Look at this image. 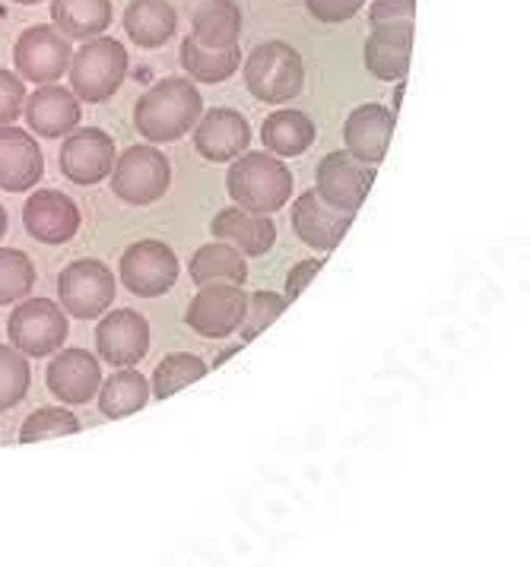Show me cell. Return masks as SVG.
<instances>
[{
    "label": "cell",
    "instance_id": "obj_1",
    "mask_svg": "<svg viewBox=\"0 0 530 567\" xmlns=\"http://www.w3.org/2000/svg\"><path fill=\"white\" fill-rule=\"evenodd\" d=\"M204 114V95L187 76H165L134 105V127L150 143H175L194 131Z\"/></svg>",
    "mask_w": 530,
    "mask_h": 567
},
{
    "label": "cell",
    "instance_id": "obj_2",
    "mask_svg": "<svg viewBox=\"0 0 530 567\" xmlns=\"http://www.w3.org/2000/svg\"><path fill=\"white\" fill-rule=\"evenodd\" d=\"M293 172L289 165L271 153H242L238 159H232L226 172V190L235 200L238 209L252 213V216H271L279 213L293 197Z\"/></svg>",
    "mask_w": 530,
    "mask_h": 567
},
{
    "label": "cell",
    "instance_id": "obj_3",
    "mask_svg": "<svg viewBox=\"0 0 530 567\" xmlns=\"http://www.w3.org/2000/svg\"><path fill=\"white\" fill-rule=\"evenodd\" d=\"M68 73L70 92L77 95V102L99 105L121 90L128 76V48L112 35H99L93 42H83L80 51H73Z\"/></svg>",
    "mask_w": 530,
    "mask_h": 567
},
{
    "label": "cell",
    "instance_id": "obj_4",
    "mask_svg": "<svg viewBox=\"0 0 530 567\" xmlns=\"http://www.w3.org/2000/svg\"><path fill=\"white\" fill-rule=\"evenodd\" d=\"M245 86L257 102L283 105L293 102L305 86V64L302 54L289 42H264L242 58Z\"/></svg>",
    "mask_w": 530,
    "mask_h": 567
},
{
    "label": "cell",
    "instance_id": "obj_5",
    "mask_svg": "<svg viewBox=\"0 0 530 567\" xmlns=\"http://www.w3.org/2000/svg\"><path fill=\"white\" fill-rule=\"evenodd\" d=\"M115 272L102 260H73L58 276V308L77 320H99L115 305Z\"/></svg>",
    "mask_w": 530,
    "mask_h": 567
},
{
    "label": "cell",
    "instance_id": "obj_6",
    "mask_svg": "<svg viewBox=\"0 0 530 567\" xmlns=\"http://www.w3.org/2000/svg\"><path fill=\"white\" fill-rule=\"evenodd\" d=\"M7 337L26 359H45L68 340V315L51 298H23L7 320Z\"/></svg>",
    "mask_w": 530,
    "mask_h": 567
},
{
    "label": "cell",
    "instance_id": "obj_7",
    "mask_svg": "<svg viewBox=\"0 0 530 567\" xmlns=\"http://www.w3.org/2000/svg\"><path fill=\"white\" fill-rule=\"evenodd\" d=\"M172 184V165L156 146H131L115 159L112 194L131 206H150L165 197Z\"/></svg>",
    "mask_w": 530,
    "mask_h": 567
},
{
    "label": "cell",
    "instance_id": "obj_8",
    "mask_svg": "<svg viewBox=\"0 0 530 567\" xmlns=\"http://www.w3.org/2000/svg\"><path fill=\"white\" fill-rule=\"evenodd\" d=\"M73 48L54 25H29L13 45V64L23 83L54 86L70 68Z\"/></svg>",
    "mask_w": 530,
    "mask_h": 567
},
{
    "label": "cell",
    "instance_id": "obj_9",
    "mask_svg": "<svg viewBox=\"0 0 530 567\" xmlns=\"http://www.w3.org/2000/svg\"><path fill=\"white\" fill-rule=\"evenodd\" d=\"M182 264L160 238H143L121 254V282L137 298H160L179 282Z\"/></svg>",
    "mask_w": 530,
    "mask_h": 567
},
{
    "label": "cell",
    "instance_id": "obj_10",
    "mask_svg": "<svg viewBox=\"0 0 530 567\" xmlns=\"http://www.w3.org/2000/svg\"><path fill=\"white\" fill-rule=\"evenodd\" d=\"M115 159V140L105 134L102 127H77L61 143L58 165H61V175L70 184L93 187V184H102L112 175Z\"/></svg>",
    "mask_w": 530,
    "mask_h": 567
},
{
    "label": "cell",
    "instance_id": "obj_11",
    "mask_svg": "<svg viewBox=\"0 0 530 567\" xmlns=\"http://www.w3.org/2000/svg\"><path fill=\"white\" fill-rule=\"evenodd\" d=\"M371 184H375V168L356 162L344 150L327 153L318 162V172H315V194L327 206H334L340 213H353V216L359 206L366 204Z\"/></svg>",
    "mask_w": 530,
    "mask_h": 567
},
{
    "label": "cell",
    "instance_id": "obj_12",
    "mask_svg": "<svg viewBox=\"0 0 530 567\" xmlns=\"http://www.w3.org/2000/svg\"><path fill=\"white\" fill-rule=\"evenodd\" d=\"M248 308V292L242 286H201L187 305L185 323L204 340H226L238 333Z\"/></svg>",
    "mask_w": 530,
    "mask_h": 567
},
{
    "label": "cell",
    "instance_id": "obj_13",
    "mask_svg": "<svg viewBox=\"0 0 530 567\" xmlns=\"http://www.w3.org/2000/svg\"><path fill=\"white\" fill-rule=\"evenodd\" d=\"M95 349L102 362L134 368L150 352V323L134 308H118L112 315H102L95 327Z\"/></svg>",
    "mask_w": 530,
    "mask_h": 567
},
{
    "label": "cell",
    "instance_id": "obj_14",
    "mask_svg": "<svg viewBox=\"0 0 530 567\" xmlns=\"http://www.w3.org/2000/svg\"><path fill=\"white\" fill-rule=\"evenodd\" d=\"M45 384L61 403L83 406L102 386V364L86 349H61L48 362Z\"/></svg>",
    "mask_w": 530,
    "mask_h": 567
},
{
    "label": "cell",
    "instance_id": "obj_15",
    "mask_svg": "<svg viewBox=\"0 0 530 567\" xmlns=\"http://www.w3.org/2000/svg\"><path fill=\"white\" fill-rule=\"evenodd\" d=\"M80 206L61 190H35L23 206L26 231L42 245H68L80 231Z\"/></svg>",
    "mask_w": 530,
    "mask_h": 567
},
{
    "label": "cell",
    "instance_id": "obj_16",
    "mask_svg": "<svg viewBox=\"0 0 530 567\" xmlns=\"http://www.w3.org/2000/svg\"><path fill=\"white\" fill-rule=\"evenodd\" d=\"M289 219H293V231H296V238H299L302 245L330 254L344 241L356 216L327 206L315 190H305V194L296 197V204L289 209Z\"/></svg>",
    "mask_w": 530,
    "mask_h": 567
},
{
    "label": "cell",
    "instance_id": "obj_17",
    "mask_svg": "<svg viewBox=\"0 0 530 567\" xmlns=\"http://www.w3.org/2000/svg\"><path fill=\"white\" fill-rule=\"evenodd\" d=\"M394 136V112L378 105V102H366L359 109L346 114L344 121V143L346 150L356 162L378 168V162L385 159L388 146Z\"/></svg>",
    "mask_w": 530,
    "mask_h": 567
},
{
    "label": "cell",
    "instance_id": "obj_18",
    "mask_svg": "<svg viewBox=\"0 0 530 567\" xmlns=\"http://www.w3.org/2000/svg\"><path fill=\"white\" fill-rule=\"evenodd\" d=\"M45 175V156L35 136L23 127H0V190L23 194Z\"/></svg>",
    "mask_w": 530,
    "mask_h": 567
},
{
    "label": "cell",
    "instance_id": "obj_19",
    "mask_svg": "<svg viewBox=\"0 0 530 567\" xmlns=\"http://www.w3.org/2000/svg\"><path fill=\"white\" fill-rule=\"evenodd\" d=\"M252 143V124L235 109H213L194 124V150L207 162L238 159Z\"/></svg>",
    "mask_w": 530,
    "mask_h": 567
},
{
    "label": "cell",
    "instance_id": "obj_20",
    "mask_svg": "<svg viewBox=\"0 0 530 567\" xmlns=\"http://www.w3.org/2000/svg\"><path fill=\"white\" fill-rule=\"evenodd\" d=\"M414 54V23H378L366 39V70L375 80L400 83L410 70Z\"/></svg>",
    "mask_w": 530,
    "mask_h": 567
},
{
    "label": "cell",
    "instance_id": "obj_21",
    "mask_svg": "<svg viewBox=\"0 0 530 567\" xmlns=\"http://www.w3.org/2000/svg\"><path fill=\"white\" fill-rule=\"evenodd\" d=\"M23 114L29 131L45 140H61L80 127V102L64 86H39L26 95Z\"/></svg>",
    "mask_w": 530,
    "mask_h": 567
},
{
    "label": "cell",
    "instance_id": "obj_22",
    "mask_svg": "<svg viewBox=\"0 0 530 567\" xmlns=\"http://www.w3.org/2000/svg\"><path fill=\"white\" fill-rule=\"evenodd\" d=\"M210 231L216 241L235 248L242 257H264L277 241V226L271 216H252L238 206H226L213 216Z\"/></svg>",
    "mask_w": 530,
    "mask_h": 567
},
{
    "label": "cell",
    "instance_id": "obj_23",
    "mask_svg": "<svg viewBox=\"0 0 530 567\" xmlns=\"http://www.w3.org/2000/svg\"><path fill=\"white\" fill-rule=\"evenodd\" d=\"M124 32L137 48L169 45L179 32V13L169 0H131L124 10Z\"/></svg>",
    "mask_w": 530,
    "mask_h": 567
},
{
    "label": "cell",
    "instance_id": "obj_24",
    "mask_svg": "<svg viewBox=\"0 0 530 567\" xmlns=\"http://www.w3.org/2000/svg\"><path fill=\"white\" fill-rule=\"evenodd\" d=\"M51 23L68 42H93L112 25V0H51Z\"/></svg>",
    "mask_w": 530,
    "mask_h": 567
},
{
    "label": "cell",
    "instance_id": "obj_25",
    "mask_svg": "<svg viewBox=\"0 0 530 567\" xmlns=\"http://www.w3.org/2000/svg\"><path fill=\"white\" fill-rule=\"evenodd\" d=\"M191 282L201 289V286H245L248 279V264L245 257L223 241H210L204 248L194 250L191 264Z\"/></svg>",
    "mask_w": 530,
    "mask_h": 567
},
{
    "label": "cell",
    "instance_id": "obj_26",
    "mask_svg": "<svg viewBox=\"0 0 530 567\" xmlns=\"http://www.w3.org/2000/svg\"><path fill=\"white\" fill-rule=\"evenodd\" d=\"M315 121L305 112H271L261 124V140L267 146L271 156L277 159H293L302 156L312 143H315Z\"/></svg>",
    "mask_w": 530,
    "mask_h": 567
},
{
    "label": "cell",
    "instance_id": "obj_27",
    "mask_svg": "<svg viewBox=\"0 0 530 567\" xmlns=\"http://www.w3.org/2000/svg\"><path fill=\"white\" fill-rule=\"evenodd\" d=\"M242 35V10L235 0H207L191 23V39L210 51H226L238 48Z\"/></svg>",
    "mask_w": 530,
    "mask_h": 567
},
{
    "label": "cell",
    "instance_id": "obj_28",
    "mask_svg": "<svg viewBox=\"0 0 530 567\" xmlns=\"http://www.w3.org/2000/svg\"><path fill=\"white\" fill-rule=\"evenodd\" d=\"M95 396L105 419H128L150 403V381L137 368H118L109 381H102Z\"/></svg>",
    "mask_w": 530,
    "mask_h": 567
},
{
    "label": "cell",
    "instance_id": "obj_29",
    "mask_svg": "<svg viewBox=\"0 0 530 567\" xmlns=\"http://www.w3.org/2000/svg\"><path fill=\"white\" fill-rule=\"evenodd\" d=\"M182 68H185L191 83H226L232 73L242 68V48H226V51H210L201 48L191 35L182 39Z\"/></svg>",
    "mask_w": 530,
    "mask_h": 567
},
{
    "label": "cell",
    "instance_id": "obj_30",
    "mask_svg": "<svg viewBox=\"0 0 530 567\" xmlns=\"http://www.w3.org/2000/svg\"><path fill=\"white\" fill-rule=\"evenodd\" d=\"M210 364L191 352H169L156 371H153V384H150V393L156 400H169L175 396L179 390H185L187 384H197L201 378H207Z\"/></svg>",
    "mask_w": 530,
    "mask_h": 567
},
{
    "label": "cell",
    "instance_id": "obj_31",
    "mask_svg": "<svg viewBox=\"0 0 530 567\" xmlns=\"http://www.w3.org/2000/svg\"><path fill=\"white\" fill-rule=\"evenodd\" d=\"M35 289V264L20 248H0V305L23 301Z\"/></svg>",
    "mask_w": 530,
    "mask_h": 567
},
{
    "label": "cell",
    "instance_id": "obj_32",
    "mask_svg": "<svg viewBox=\"0 0 530 567\" xmlns=\"http://www.w3.org/2000/svg\"><path fill=\"white\" fill-rule=\"evenodd\" d=\"M80 432V419L64 406H42L32 415H26L20 425V444H39V441H51V437H64V434Z\"/></svg>",
    "mask_w": 530,
    "mask_h": 567
},
{
    "label": "cell",
    "instance_id": "obj_33",
    "mask_svg": "<svg viewBox=\"0 0 530 567\" xmlns=\"http://www.w3.org/2000/svg\"><path fill=\"white\" fill-rule=\"evenodd\" d=\"M32 386L29 359L20 355L13 346H0V412L20 406Z\"/></svg>",
    "mask_w": 530,
    "mask_h": 567
},
{
    "label": "cell",
    "instance_id": "obj_34",
    "mask_svg": "<svg viewBox=\"0 0 530 567\" xmlns=\"http://www.w3.org/2000/svg\"><path fill=\"white\" fill-rule=\"evenodd\" d=\"M286 311V298L277 296V292H254L248 296V308H245V320H242V327H238V333H242V340L252 342L261 330H267L274 320H279V315Z\"/></svg>",
    "mask_w": 530,
    "mask_h": 567
},
{
    "label": "cell",
    "instance_id": "obj_35",
    "mask_svg": "<svg viewBox=\"0 0 530 567\" xmlns=\"http://www.w3.org/2000/svg\"><path fill=\"white\" fill-rule=\"evenodd\" d=\"M26 105V83L10 73V70L0 68V127H10Z\"/></svg>",
    "mask_w": 530,
    "mask_h": 567
},
{
    "label": "cell",
    "instance_id": "obj_36",
    "mask_svg": "<svg viewBox=\"0 0 530 567\" xmlns=\"http://www.w3.org/2000/svg\"><path fill=\"white\" fill-rule=\"evenodd\" d=\"M366 0H305V10L318 23H346L363 10Z\"/></svg>",
    "mask_w": 530,
    "mask_h": 567
},
{
    "label": "cell",
    "instance_id": "obj_37",
    "mask_svg": "<svg viewBox=\"0 0 530 567\" xmlns=\"http://www.w3.org/2000/svg\"><path fill=\"white\" fill-rule=\"evenodd\" d=\"M416 0H375L369 7V23H414Z\"/></svg>",
    "mask_w": 530,
    "mask_h": 567
},
{
    "label": "cell",
    "instance_id": "obj_38",
    "mask_svg": "<svg viewBox=\"0 0 530 567\" xmlns=\"http://www.w3.org/2000/svg\"><path fill=\"white\" fill-rule=\"evenodd\" d=\"M324 260H318V257H308V260H299L293 270H289V276H286V305H293L296 298L308 289V282L322 272Z\"/></svg>",
    "mask_w": 530,
    "mask_h": 567
},
{
    "label": "cell",
    "instance_id": "obj_39",
    "mask_svg": "<svg viewBox=\"0 0 530 567\" xmlns=\"http://www.w3.org/2000/svg\"><path fill=\"white\" fill-rule=\"evenodd\" d=\"M404 86H407V83L400 80V83H397V90H394V105H391V112H397V109H400V99H404Z\"/></svg>",
    "mask_w": 530,
    "mask_h": 567
},
{
    "label": "cell",
    "instance_id": "obj_40",
    "mask_svg": "<svg viewBox=\"0 0 530 567\" xmlns=\"http://www.w3.org/2000/svg\"><path fill=\"white\" fill-rule=\"evenodd\" d=\"M7 235V209L0 206V238Z\"/></svg>",
    "mask_w": 530,
    "mask_h": 567
},
{
    "label": "cell",
    "instance_id": "obj_41",
    "mask_svg": "<svg viewBox=\"0 0 530 567\" xmlns=\"http://www.w3.org/2000/svg\"><path fill=\"white\" fill-rule=\"evenodd\" d=\"M13 3H26V7H32V3H42V0H13Z\"/></svg>",
    "mask_w": 530,
    "mask_h": 567
}]
</instances>
